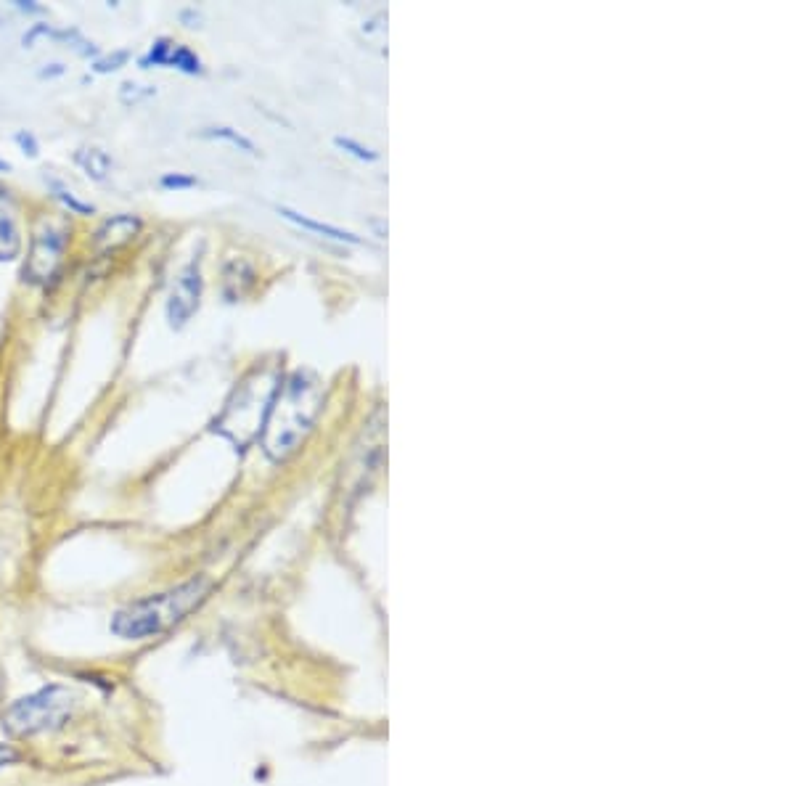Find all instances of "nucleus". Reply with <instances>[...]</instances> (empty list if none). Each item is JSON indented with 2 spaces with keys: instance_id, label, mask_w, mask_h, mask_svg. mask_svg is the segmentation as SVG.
Masks as SVG:
<instances>
[{
  "instance_id": "obj_1",
  "label": "nucleus",
  "mask_w": 794,
  "mask_h": 786,
  "mask_svg": "<svg viewBox=\"0 0 794 786\" xmlns=\"http://www.w3.org/2000/svg\"><path fill=\"white\" fill-rule=\"evenodd\" d=\"M212 583L207 577H191L186 583L167 588V591L149 593L143 599L130 601L128 607L112 614L109 630L122 641H149L162 636L178 622H183L210 593Z\"/></svg>"
},
{
  "instance_id": "obj_2",
  "label": "nucleus",
  "mask_w": 794,
  "mask_h": 786,
  "mask_svg": "<svg viewBox=\"0 0 794 786\" xmlns=\"http://www.w3.org/2000/svg\"><path fill=\"white\" fill-rule=\"evenodd\" d=\"M321 411V387L308 374L289 376L278 384L268 419L263 427V450L273 461H281L297 450Z\"/></svg>"
},
{
  "instance_id": "obj_3",
  "label": "nucleus",
  "mask_w": 794,
  "mask_h": 786,
  "mask_svg": "<svg viewBox=\"0 0 794 786\" xmlns=\"http://www.w3.org/2000/svg\"><path fill=\"white\" fill-rule=\"evenodd\" d=\"M80 707V699L69 686L51 683L16 699L3 712V728L14 736H38L59 731L72 720Z\"/></svg>"
},
{
  "instance_id": "obj_4",
  "label": "nucleus",
  "mask_w": 794,
  "mask_h": 786,
  "mask_svg": "<svg viewBox=\"0 0 794 786\" xmlns=\"http://www.w3.org/2000/svg\"><path fill=\"white\" fill-rule=\"evenodd\" d=\"M69 231L64 223L56 220H43L35 228L27 249V262H24L22 276L30 284H48L56 273H59L61 262H64V252H67Z\"/></svg>"
},
{
  "instance_id": "obj_5",
  "label": "nucleus",
  "mask_w": 794,
  "mask_h": 786,
  "mask_svg": "<svg viewBox=\"0 0 794 786\" xmlns=\"http://www.w3.org/2000/svg\"><path fill=\"white\" fill-rule=\"evenodd\" d=\"M199 297H202V270H199V262H188L175 278L170 300H167V321L173 329H180L191 321V315L199 307Z\"/></svg>"
},
{
  "instance_id": "obj_6",
  "label": "nucleus",
  "mask_w": 794,
  "mask_h": 786,
  "mask_svg": "<svg viewBox=\"0 0 794 786\" xmlns=\"http://www.w3.org/2000/svg\"><path fill=\"white\" fill-rule=\"evenodd\" d=\"M143 67H170V69H180L186 75H196L202 72V59L196 56L194 51H188L186 45L173 43V40H157V45L151 48L149 56L141 61Z\"/></svg>"
},
{
  "instance_id": "obj_7",
  "label": "nucleus",
  "mask_w": 794,
  "mask_h": 786,
  "mask_svg": "<svg viewBox=\"0 0 794 786\" xmlns=\"http://www.w3.org/2000/svg\"><path fill=\"white\" fill-rule=\"evenodd\" d=\"M22 252V233L16 220V204L8 191L0 188V262H11Z\"/></svg>"
},
{
  "instance_id": "obj_8",
  "label": "nucleus",
  "mask_w": 794,
  "mask_h": 786,
  "mask_svg": "<svg viewBox=\"0 0 794 786\" xmlns=\"http://www.w3.org/2000/svg\"><path fill=\"white\" fill-rule=\"evenodd\" d=\"M276 212L284 220H289V223L300 225V228H305V231H310V233H318V236H323V239L339 241V244H363V239H360V236H355V233L345 231V228H337V225L321 223V220H313V218H308V215H302V212L289 210V207H276Z\"/></svg>"
},
{
  "instance_id": "obj_9",
  "label": "nucleus",
  "mask_w": 794,
  "mask_h": 786,
  "mask_svg": "<svg viewBox=\"0 0 794 786\" xmlns=\"http://www.w3.org/2000/svg\"><path fill=\"white\" fill-rule=\"evenodd\" d=\"M141 231V220L133 215H117V218L106 220L96 233V247L98 249H117L122 244H128L135 233Z\"/></svg>"
},
{
  "instance_id": "obj_10",
  "label": "nucleus",
  "mask_w": 794,
  "mask_h": 786,
  "mask_svg": "<svg viewBox=\"0 0 794 786\" xmlns=\"http://www.w3.org/2000/svg\"><path fill=\"white\" fill-rule=\"evenodd\" d=\"M75 162L77 167H80L90 180H96V183H104V180L109 178V173H112V165H114L112 157H109V151H104L101 146H83V149H77Z\"/></svg>"
},
{
  "instance_id": "obj_11",
  "label": "nucleus",
  "mask_w": 794,
  "mask_h": 786,
  "mask_svg": "<svg viewBox=\"0 0 794 786\" xmlns=\"http://www.w3.org/2000/svg\"><path fill=\"white\" fill-rule=\"evenodd\" d=\"M45 183L51 186V191L56 194V199H59V202L64 204V207H67L69 212H75V215H93V212H96V207H93V204L80 202V199H77V196L72 194V191H69V188L64 186L61 180L45 178Z\"/></svg>"
},
{
  "instance_id": "obj_12",
  "label": "nucleus",
  "mask_w": 794,
  "mask_h": 786,
  "mask_svg": "<svg viewBox=\"0 0 794 786\" xmlns=\"http://www.w3.org/2000/svg\"><path fill=\"white\" fill-rule=\"evenodd\" d=\"M202 135H204V138H212V141H225V143H233V146H236V149L247 151V154H257L255 143L249 141L247 135H241L239 130H233V128H223V125H220V128H207V130H204Z\"/></svg>"
},
{
  "instance_id": "obj_13",
  "label": "nucleus",
  "mask_w": 794,
  "mask_h": 786,
  "mask_svg": "<svg viewBox=\"0 0 794 786\" xmlns=\"http://www.w3.org/2000/svg\"><path fill=\"white\" fill-rule=\"evenodd\" d=\"M334 143H337V149H342L345 154H350V157L360 159V162H376L379 159V151L368 149V146H363V143L353 141V138H334Z\"/></svg>"
},
{
  "instance_id": "obj_14",
  "label": "nucleus",
  "mask_w": 794,
  "mask_h": 786,
  "mask_svg": "<svg viewBox=\"0 0 794 786\" xmlns=\"http://www.w3.org/2000/svg\"><path fill=\"white\" fill-rule=\"evenodd\" d=\"M159 186L167 188V191H183V188H194L199 186V180L191 178V175H180V173H167L162 175Z\"/></svg>"
},
{
  "instance_id": "obj_15",
  "label": "nucleus",
  "mask_w": 794,
  "mask_h": 786,
  "mask_svg": "<svg viewBox=\"0 0 794 786\" xmlns=\"http://www.w3.org/2000/svg\"><path fill=\"white\" fill-rule=\"evenodd\" d=\"M16 143L22 146L24 154H30V157H38V141H35V135L27 133V130H22V133H16Z\"/></svg>"
},
{
  "instance_id": "obj_16",
  "label": "nucleus",
  "mask_w": 794,
  "mask_h": 786,
  "mask_svg": "<svg viewBox=\"0 0 794 786\" xmlns=\"http://www.w3.org/2000/svg\"><path fill=\"white\" fill-rule=\"evenodd\" d=\"M16 760H19V752L11 744H0V771L8 768V765H14Z\"/></svg>"
},
{
  "instance_id": "obj_17",
  "label": "nucleus",
  "mask_w": 794,
  "mask_h": 786,
  "mask_svg": "<svg viewBox=\"0 0 794 786\" xmlns=\"http://www.w3.org/2000/svg\"><path fill=\"white\" fill-rule=\"evenodd\" d=\"M6 170H11V165H8V162H3V159H0V173H6Z\"/></svg>"
}]
</instances>
